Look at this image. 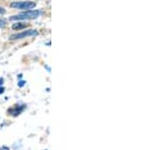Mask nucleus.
<instances>
[{
  "label": "nucleus",
  "instance_id": "nucleus-1",
  "mask_svg": "<svg viewBox=\"0 0 151 150\" xmlns=\"http://www.w3.org/2000/svg\"><path fill=\"white\" fill-rule=\"evenodd\" d=\"M40 15V11L37 10H28L22 13H19L17 15L11 16V20H27V19H35L38 17Z\"/></svg>",
  "mask_w": 151,
  "mask_h": 150
},
{
  "label": "nucleus",
  "instance_id": "nucleus-2",
  "mask_svg": "<svg viewBox=\"0 0 151 150\" xmlns=\"http://www.w3.org/2000/svg\"><path fill=\"white\" fill-rule=\"evenodd\" d=\"M36 4L32 1H20V2H12L10 6L15 9H31L35 8Z\"/></svg>",
  "mask_w": 151,
  "mask_h": 150
},
{
  "label": "nucleus",
  "instance_id": "nucleus-3",
  "mask_svg": "<svg viewBox=\"0 0 151 150\" xmlns=\"http://www.w3.org/2000/svg\"><path fill=\"white\" fill-rule=\"evenodd\" d=\"M37 34V31L36 30H26L23 31V32L20 33H16V34H13L10 36L11 40H15V39H19V38H23V37H27V36H32V35H36Z\"/></svg>",
  "mask_w": 151,
  "mask_h": 150
},
{
  "label": "nucleus",
  "instance_id": "nucleus-4",
  "mask_svg": "<svg viewBox=\"0 0 151 150\" xmlns=\"http://www.w3.org/2000/svg\"><path fill=\"white\" fill-rule=\"evenodd\" d=\"M24 108H25V106H22L21 108H20V106H16V108H13L9 111V114H11L13 116H17L18 114H20V113L22 112Z\"/></svg>",
  "mask_w": 151,
  "mask_h": 150
},
{
  "label": "nucleus",
  "instance_id": "nucleus-5",
  "mask_svg": "<svg viewBox=\"0 0 151 150\" xmlns=\"http://www.w3.org/2000/svg\"><path fill=\"white\" fill-rule=\"evenodd\" d=\"M27 26L26 23H23V22H19V23H15L12 25V29L14 30H18V29H21V28H24Z\"/></svg>",
  "mask_w": 151,
  "mask_h": 150
},
{
  "label": "nucleus",
  "instance_id": "nucleus-6",
  "mask_svg": "<svg viewBox=\"0 0 151 150\" xmlns=\"http://www.w3.org/2000/svg\"><path fill=\"white\" fill-rule=\"evenodd\" d=\"M0 150H9L8 147H6V146H2L1 148H0Z\"/></svg>",
  "mask_w": 151,
  "mask_h": 150
},
{
  "label": "nucleus",
  "instance_id": "nucleus-7",
  "mask_svg": "<svg viewBox=\"0 0 151 150\" xmlns=\"http://www.w3.org/2000/svg\"><path fill=\"white\" fill-rule=\"evenodd\" d=\"M5 10H4V8H2V7H0V13H4Z\"/></svg>",
  "mask_w": 151,
  "mask_h": 150
},
{
  "label": "nucleus",
  "instance_id": "nucleus-8",
  "mask_svg": "<svg viewBox=\"0 0 151 150\" xmlns=\"http://www.w3.org/2000/svg\"><path fill=\"white\" fill-rule=\"evenodd\" d=\"M23 85H24V82H19V83H18V86L19 87H22Z\"/></svg>",
  "mask_w": 151,
  "mask_h": 150
},
{
  "label": "nucleus",
  "instance_id": "nucleus-9",
  "mask_svg": "<svg viewBox=\"0 0 151 150\" xmlns=\"http://www.w3.org/2000/svg\"><path fill=\"white\" fill-rule=\"evenodd\" d=\"M3 92H4V88H0V94L3 93Z\"/></svg>",
  "mask_w": 151,
  "mask_h": 150
}]
</instances>
